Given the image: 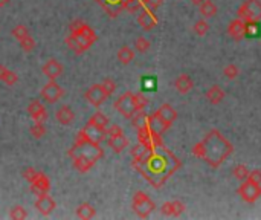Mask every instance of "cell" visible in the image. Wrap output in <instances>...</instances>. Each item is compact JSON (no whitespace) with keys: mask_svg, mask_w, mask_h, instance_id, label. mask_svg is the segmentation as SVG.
Instances as JSON below:
<instances>
[{"mask_svg":"<svg viewBox=\"0 0 261 220\" xmlns=\"http://www.w3.org/2000/svg\"><path fill=\"white\" fill-rule=\"evenodd\" d=\"M134 104H136L137 110H144L148 106V100L142 94H134Z\"/></svg>","mask_w":261,"mask_h":220,"instance_id":"cell-42","label":"cell"},{"mask_svg":"<svg viewBox=\"0 0 261 220\" xmlns=\"http://www.w3.org/2000/svg\"><path fill=\"white\" fill-rule=\"evenodd\" d=\"M102 89L106 90V94L110 97L112 94H115V90H116V83L112 80V78H104V81L101 83Z\"/></svg>","mask_w":261,"mask_h":220,"instance_id":"cell-39","label":"cell"},{"mask_svg":"<svg viewBox=\"0 0 261 220\" xmlns=\"http://www.w3.org/2000/svg\"><path fill=\"white\" fill-rule=\"evenodd\" d=\"M78 34H83V35H86L87 39H89V40H92L93 43H95V40H96V34H95V31H93V29H92L89 25H84V26H83V29H81Z\"/></svg>","mask_w":261,"mask_h":220,"instance_id":"cell-46","label":"cell"},{"mask_svg":"<svg viewBox=\"0 0 261 220\" xmlns=\"http://www.w3.org/2000/svg\"><path fill=\"white\" fill-rule=\"evenodd\" d=\"M43 73L47 77V80H57L63 75V66L61 63H58L55 58H50L47 60L43 67H42Z\"/></svg>","mask_w":261,"mask_h":220,"instance_id":"cell-12","label":"cell"},{"mask_svg":"<svg viewBox=\"0 0 261 220\" xmlns=\"http://www.w3.org/2000/svg\"><path fill=\"white\" fill-rule=\"evenodd\" d=\"M107 145L110 147V149L115 152V153H121L124 152L127 147H129V139L123 135H118V136H112L109 141H107Z\"/></svg>","mask_w":261,"mask_h":220,"instance_id":"cell-20","label":"cell"},{"mask_svg":"<svg viewBox=\"0 0 261 220\" xmlns=\"http://www.w3.org/2000/svg\"><path fill=\"white\" fill-rule=\"evenodd\" d=\"M142 6V0H123V8L129 12H137Z\"/></svg>","mask_w":261,"mask_h":220,"instance_id":"cell-31","label":"cell"},{"mask_svg":"<svg viewBox=\"0 0 261 220\" xmlns=\"http://www.w3.org/2000/svg\"><path fill=\"white\" fill-rule=\"evenodd\" d=\"M153 149H148V147H145L144 144L139 142L137 145H134L131 149V156L134 158V162H141Z\"/></svg>","mask_w":261,"mask_h":220,"instance_id":"cell-26","label":"cell"},{"mask_svg":"<svg viewBox=\"0 0 261 220\" xmlns=\"http://www.w3.org/2000/svg\"><path fill=\"white\" fill-rule=\"evenodd\" d=\"M83 133H84L87 141H90L93 144H101L102 141H106V138H107L106 128H101L98 125H93L92 122L86 124V127L83 128Z\"/></svg>","mask_w":261,"mask_h":220,"instance_id":"cell-10","label":"cell"},{"mask_svg":"<svg viewBox=\"0 0 261 220\" xmlns=\"http://www.w3.org/2000/svg\"><path fill=\"white\" fill-rule=\"evenodd\" d=\"M161 211L164 216H171V202H165V204L161 207Z\"/></svg>","mask_w":261,"mask_h":220,"instance_id":"cell-51","label":"cell"},{"mask_svg":"<svg viewBox=\"0 0 261 220\" xmlns=\"http://www.w3.org/2000/svg\"><path fill=\"white\" fill-rule=\"evenodd\" d=\"M147 125H148V128H150V132H151V133L161 135V136H162L164 132L168 130L167 124L158 116V113H156V112H154L153 115H148V122H147Z\"/></svg>","mask_w":261,"mask_h":220,"instance_id":"cell-18","label":"cell"},{"mask_svg":"<svg viewBox=\"0 0 261 220\" xmlns=\"http://www.w3.org/2000/svg\"><path fill=\"white\" fill-rule=\"evenodd\" d=\"M55 119L63 125H71L75 119V113L69 106H61L55 112Z\"/></svg>","mask_w":261,"mask_h":220,"instance_id":"cell-19","label":"cell"},{"mask_svg":"<svg viewBox=\"0 0 261 220\" xmlns=\"http://www.w3.org/2000/svg\"><path fill=\"white\" fill-rule=\"evenodd\" d=\"M11 34H12V37L15 40H23L26 35H29V31H28V28L25 26V25H17L12 31H11Z\"/></svg>","mask_w":261,"mask_h":220,"instance_id":"cell-35","label":"cell"},{"mask_svg":"<svg viewBox=\"0 0 261 220\" xmlns=\"http://www.w3.org/2000/svg\"><path fill=\"white\" fill-rule=\"evenodd\" d=\"M55 207H57L55 200L52 199L47 193L39 196V199H37V202H36V208H37L39 213L43 214V216H49L52 211L55 210Z\"/></svg>","mask_w":261,"mask_h":220,"instance_id":"cell-13","label":"cell"},{"mask_svg":"<svg viewBox=\"0 0 261 220\" xmlns=\"http://www.w3.org/2000/svg\"><path fill=\"white\" fill-rule=\"evenodd\" d=\"M137 23L144 31H151L156 25H158V17L153 14V11L144 9L141 14L137 15Z\"/></svg>","mask_w":261,"mask_h":220,"instance_id":"cell-14","label":"cell"},{"mask_svg":"<svg viewBox=\"0 0 261 220\" xmlns=\"http://www.w3.org/2000/svg\"><path fill=\"white\" fill-rule=\"evenodd\" d=\"M115 109L119 112V115H123L126 119H131L133 115L139 110L136 109V104H134V94L131 92H126L124 95H121L116 103H115Z\"/></svg>","mask_w":261,"mask_h":220,"instance_id":"cell-6","label":"cell"},{"mask_svg":"<svg viewBox=\"0 0 261 220\" xmlns=\"http://www.w3.org/2000/svg\"><path fill=\"white\" fill-rule=\"evenodd\" d=\"M191 2H193L194 5H202V3L205 2V0H191Z\"/></svg>","mask_w":261,"mask_h":220,"instance_id":"cell-53","label":"cell"},{"mask_svg":"<svg viewBox=\"0 0 261 220\" xmlns=\"http://www.w3.org/2000/svg\"><path fill=\"white\" fill-rule=\"evenodd\" d=\"M19 43H20V48H22L25 52H32V49L36 48V40H34L31 35H26L25 39L20 40Z\"/></svg>","mask_w":261,"mask_h":220,"instance_id":"cell-38","label":"cell"},{"mask_svg":"<svg viewBox=\"0 0 261 220\" xmlns=\"http://www.w3.org/2000/svg\"><path fill=\"white\" fill-rule=\"evenodd\" d=\"M93 164H95V161L87 159V158H84V156H75V158H74V167H75L80 173L89 171V170L93 167Z\"/></svg>","mask_w":261,"mask_h":220,"instance_id":"cell-24","label":"cell"},{"mask_svg":"<svg viewBox=\"0 0 261 220\" xmlns=\"http://www.w3.org/2000/svg\"><path fill=\"white\" fill-rule=\"evenodd\" d=\"M0 81H3L6 86H14L17 81H19V77H17V73L6 69L3 64H0Z\"/></svg>","mask_w":261,"mask_h":220,"instance_id":"cell-23","label":"cell"},{"mask_svg":"<svg viewBox=\"0 0 261 220\" xmlns=\"http://www.w3.org/2000/svg\"><path fill=\"white\" fill-rule=\"evenodd\" d=\"M106 132H107V136H118V135H123L124 132H123V128H121L118 124H112L110 127H107L106 128Z\"/></svg>","mask_w":261,"mask_h":220,"instance_id":"cell-47","label":"cell"},{"mask_svg":"<svg viewBox=\"0 0 261 220\" xmlns=\"http://www.w3.org/2000/svg\"><path fill=\"white\" fill-rule=\"evenodd\" d=\"M183 211H185V205L182 204L180 200H173V202H171V216L177 217V216H180Z\"/></svg>","mask_w":261,"mask_h":220,"instance_id":"cell-40","label":"cell"},{"mask_svg":"<svg viewBox=\"0 0 261 220\" xmlns=\"http://www.w3.org/2000/svg\"><path fill=\"white\" fill-rule=\"evenodd\" d=\"M69 156H84L87 159H92V161H98L104 156V152L99 147V144H93L90 141H84L81 144H75L72 147V150L69 152Z\"/></svg>","mask_w":261,"mask_h":220,"instance_id":"cell-3","label":"cell"},{"mask_svg":"<svg viewBox=\"0 0 261 220\" xmlns=\"http://www.w3.org/2000/svg\"><path fill=\"white\" fill-rule=\"evenodd\" d=\"M156 113H158V116L167 124V127L170 128L171 127V124L177 119V112L174 110V107L173 106H170V104H162L158 110H156Z\"/></svg>","mask_w":261,"mask_h":220,"instance_id":"cell-15","label":"cell"},{"mask_svg":"<svg viewBox=\"0 0 261 220\" xmlns=\"http://www.w3.org/2000/svg\"><path fill=\"white\" fill-rule=\"evenodd\" d=\"M28 113L31 115V118L36 122H44L47 119V112L44 106L42 104V101L39 100H32L28 106Z\"/></svg>","mask_w":261,"mask_h":220,"instance_id":"cell-11","label":"cell"},{"mask_svg":"<svg viewBox=\"0 0 261 220\" xmlns=\"http://www.w3.org/2000/svg\"><path fill=\"white\" fill-rule=\"evenodd\" d=\"M248 180H251V182H254V183H258V185H261V170H252V171H249Z\"/></svg>","mask_w":261,"mask_h":220,"instance_id":"cell-49","label":"cell"},{"mask_svg":"<svg viewBox=\"0 0 261 220\" xmlns=\"http://www.w3.org/2000/svg\"><path fill=\"white\" fill-rule=\"evenodd\" d=\"M150 42L147 39H144V37H137L136 42H134V48L137 52H141V54H145L148 49H150Z\"/></svg>","mask_w":261,"mask_h":220,"instance_id":"cell-37","label":"cell"},{"mask_svg":"<svg viewBox=\"0 0 261 220\" xmlns=\"http://www.w3.org/2000/svg\"><path fill=\"white\" fill-rule=\"evenodd\" d=\"M193 28H194V32H196L197 35H205L208 31H210V25H208V22H205V20L196 22Z\"/></svg>","mask_w":261,"mask_h":220,"instance_id":"cell-41","label":"cell"},{"mask_svg":"<svg viewBox=\"0 0 261 220\" xmlns=\"http://www.w3.org/2000/svg\"><path fill=\"white\" fill-rule=\"evenodd\" d=\"M66 45L71 48L72 51H75L77 54H81V49H80V45H78V42H77V39H75V35L74 34H71L66 39Z\"/></svg>","mask_w":261,"mask_h":220,"instance_id":"cell-45","label":"cell"},{"mask_svg":"<svg viewBox=\"0 0 261 220\" xmlns=\"http://www.w3.org/2000/svg\"><path fill=\"white\" fill-rule=\"evenodd\" d=\"M40 174V171H37L36 168H32V167H28L22 171V176L28 180V182H34L37 179V176Z\"/></svg>","mask_w":261,"mask_h":220,"instance_id":"cell-43","label":"cell"},{"mask_svg":"<svg viewBox=\"0 0 261 220\" xmlns=\"http://www.w3.org/2000/svg\"><path fill=\"white\" fill-rule=\"evenodd\" d=\"M29 132L36 139H40V138H43L46 135V127L43 125V122H36L29 128Z\"/></svg>","mask_w":261,"mask_h":220,"instance_id":"cell-32","label":"cell"},{"mask_svg":"<svg viewBox=\"0 0 261 220\" xmlns=\"http://www.w3.org/2000/svg\"><path fill=\"white\" fill-rule=\"evenodd\" d=\"M9 3V0H0V8H3Z\"/></svg>","mask_w":261,"mask_h":220,"instance_id":"cell-52","label":"cell"},{"mask_svg":"<svg viewBox=\"0 0 261 220\" xmlns=\"http://www.w3.org/2000/svg\"><path fill=\"white\" fill-rule=\"evenodd\" d=\"M9 217L14 219V220H22V219H26V217H28V213H26V210H25L23 207L15 205V207L11 208V211H9Z\"/></svg>","mask_w":261,"mask_h":220,"instance_id":"cell-34","label":"cell"},{"mask_svg":"<svg viewBox=\"0 0 261 220\" xmlns=\"http://www.w3.org/2000/svg\"><path fill=\"white\" fill-rule=\"evenodd\" d=\"M89 122H92L93 125H98V127H101V128H107V127H109V119H107V116L104 115V113H101V112H95V113L92 115V118L89 119Z\"/></svg>","mask_w":261,"mask_h":220,"instance_id":"cell-30","label":"cell"},{"mask_svg":"<svg viewBox=\"0 0 261 220\" xmlns=\"http://www.w3.org/2000/svg\"><path fill=\"white\" fill-rule=\"evenodd\" d=\"M228 34L234 40H241L243 37H246V22H243L241 18H235L228 26Z\"/></svg>","mask_w":261,"mask_h":220,"instance_id":"cell-17","label":"cell"},{"mask_svg":"<svg viewBox=\"0 0 261 220\" xmlns=\"http://www.w3.org/2000/svg\"><path fill=\"white\" fill-rule=\"evenodd\" d=\"M258 31H260L258 22H248V23H246V35H249V37L257 35Z\"/></svg>","mask_w":261,"mask_h":220,"instance_id":"cell-48","label":"cell"},{"mask_svg":"<svg viewBox=\"0 0 261 220\" xmlns=\"http://www.w3.org/2000/svg\"><path fill=\"white\" fill-rule=\"evenodd\" d=\"M84 25H86V23H84L83 20H74L69 28H71V32H72V34H78V32L83 29V26H84Z\"/></svg>","mask_w":261,"mask_h":220,"instance_id":"cell-50","label":"cell"},{"mask_svg":"<svg viewBox=\"0 0 261 220\" xmlns=\"http://www.w3.org/2000/svg\"><path fill=\"white\" fill-rule=\"evenodd\" d=\"M223 73H224V77L226 78H229V80H235L238 75H240V69L234 64V63H231V64H228L224 69H223Z\"/></svg>","mask_w":261,"mask_h":220,"instance_id":"cell-36","label":"cell"},{"mask_svg":"<svg viewBox=\"0 0 261 220\" xmlns=\"http://www.w3.org/2000/svg\"><path fill=\"white\" fill-rule=\"evenodd\" d=\"M134 58V51L129 46H123L118 51V60L123 63V64H129L131 63Z\"/></svg>","mask_w":261,"mask_h":220,"instance_id":"cell-27","label":"cell"},{"mask_svg":"<svg viewBox=\"0 0 261 220\" xmlns=\"http://www.w3.org/2000/svg\"><path fill=\"white\" fill-rule=\"evenodd\" d=\"M49 190H50V182L43 173H40L36 180L31 182V191L34 194H37V197L44 193H49Z\"/></svg>","mask_w":261,"mask_h":220,"instance_id":"cell-16","label":"cell"},{"mask_svg":"<svg viewBox=\"0 0 261 220\" xmlns=\"http://www.w3.org/2000/svg\"><path fill=\"white\" fill-rule=\"evenodd\" d=\"M162 2H164V0H142V5H144L145 9H150V11L154 12L156 9L162 5Z\"/></svg>","mask_w":261,"mask_h":220,"instance_id":"cell-44","label":"cell"},{"mask_svg":"<svg viewBox=\"0 0 261 220\" xmlns=\"http://www.w3.org/2000/svg\"><path fill=\"white\" fill-rule=\"evenodd\" d=\"M237 193L243 200L248 202V204H254V202H257L261 197V185L254 183L248 179L241 180V185L238 187Z\"/></svg>","mask_w":261,"mask_h":220,"instance_id":"cell-7","label":"cell"},{"mask_svg":"<svg viewBox=\"0 0 261 220\" xmlns=\"http://www.w3.org/2000/svg\"><path fill=\"white\" fill-rule=\"evenodd\" d=\"M223 98H224V92L220 86H213L210 90L206 92V100L214 106L220 104L223 101Z\"/></svg>","mask_w":261,"mask_h":220,"instance_id":"cell-22","label":"cell"},{"mask_svg":"<svg viewBox=\"0 0 261 220\" xmlns=\"http://www.w3.org/2000/svg\"><path fill=\"white\" fill-rule=\"evenodd\" d=\"M131 208L141 219H147L154 211L156 205H154V202L148 197V194H145L144 191H136L133 196Z\"/></svg>","mask_w":261,"mask_h":220,"instance_id":"cell-4","label":"cell"},{"mask_svg":"<svg viewBox=\"0 0 261 220\" xmlns=\"http://www.w3.org/2000/svg\"><path fill=\"white\" fill-rule=\"evenodd\" d=\"M134 164H141L144 170H148L151 174L147 176V179L153 183L156 176H161V182L167 180L174 171H176L180 167V161L171 155L170 152L164 150V152H154V149L141 161V162H134Z\"/></svg>","mask_w":261,"mask_h":220,"instance_id":"cell-2","label":"cell"},{"mask_svg":"<svg viewBox=\"0 0 261 220\" xmlns=\"http://www.w3.org/2000/svg\"><path fill=\"white\" fill-rule=\"evenodd\" d=\"M174 87H176V90L179 92V94H188V92L194 87V83L193 80H191L188 75H185V73H182V75H179L176 78V81H174Z\"/></svg>","mask_w":261,"mask_h":220,"instance_id":"cell-21","label":"cell"},{"mask_svg":"<svg viewBox=\"0 0 261 220\" xmlns=\"http://www.w3.org/2000/svg\"><path fill=\"white\" fill-rule=\"evenodd\" d=\"M234 152L232 144L226 139L218 130H211L200 142L193 147V155L203 159L213 168H218Z\"/></svg>","mask_w":261,"mask_h":220,"instance_id":"cell-1","label":"cell"},{"mask_svg":"<svg viewBox=\"0 0 261 220\" xmlns=\"http://www.w3.org/2000/svg\"><path fill=\"white\" fill-rule=\"evenodd\" d=\"M147 122H148V115L144 112V110H139V112H136L131 118V124H133V127L137 128V130L142 127H147Z\"/></svg>","mask_w":261,"mask_h":220,"instance_id":"cell-28","label":"cell"},{"mask_svg":"<svg viewBox=\"0 0 261 220\" xmlns=\"http://www.w3.org/2000/svg\"><path fill=\"white\" fill-rule=\"evenodd\" d=\"M64 94V90L61 89V86L55 81V80H49L47 84H44V87L42 89L40 95L42 98L47 103V104H55Z\"/></svg>","mask_w":261,"mask_h":220,"instance_id":"cell-8","label":"cell"},{"mask_svg":"<svg viewBox=\"0 0 261 220\" xmlns=\"http://www.w3.org/2000/svg\"><path fill=\"white\" fill-rule=\"evenodd\" d=\"M84 98L89 101L92 106L99 107V106H102L104 103H106V100L109 98V95L106 94V90L102 89L101 84H93V86L84 94Z\"/></svg>","mask_w":261,"mask_h":220,"instance_id":"cell-9","label":"cell"},{"mask_svg":"<svg viewBox=\"0 0 261 220\" xmlns=\"http://www.w3.org/2000/svg\"><path fill=\"white\" fill-rule=\"evenodd\" d=\"M199 6H200V14L206 18L214 17L217 14V6L214 5V2H211V0H205V2Z\"/></svg>","mask_w":261,"mask_h":220,"instance_id":"cell-29","label":"cell"},{"mask_svg":"<svg viewBox=\"0 0 261 220\" xmlns=\"http://www.w3.org/2000/svg\"><path fill=\"white\" fill-rule=\"evenodd\" d=\"M96 216V210L90 205V204H81L77 208V217L83 219V220H89L93 219Z\"/></svg>","mask_w":261,"mask_h":220,"instance_id":"cell-25","label":"cell"},{"mask_svg":"<svg viewBox=\"0 0 261 220\" xmlns=\"http://www.w3.org/2000/svg\"><path fill=\"white\" fill-rule=\"evenodd\" d=\"M232 173H234V177L238 179V180H246L248 176H249V170H248L246 165H235Z\"/></svg>","mask_w":261,"mask_h":220,"instance_id":"cell-33","label":"cell"},{"mask_svg":"<svg viewBox=\"0 0 261 220\" xmlns=\"http://www.w3.org/2000/svg\"><path fill=\"white\" fill-rule=\"evenodd\" d=\"M237 17L243 22H260L261 20V0H246L238 11Z\"/></svg>","mask_w":261,"mask_h":220,"instance_id":"cell-5","label":"cell"}]
</instances>
